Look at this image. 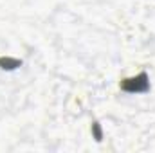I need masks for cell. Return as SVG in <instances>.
Here are the masks:
<instances>
[{
    "instance_id": "cell-1",
    "label": "cell",
    "mask_w": 155,
    "mask_h": 153,
    "mask_svg": "<svg viewBox=\"0 0 155 153\" xmlns=\"http://www.w3.org/2000/svg\"><path fill=\"white\" fill-rule=\"evenodd\" d=\"M121 90L126 94H143L146 90H150V83H148V76L143 72L135 77L130 79H123L121 81Z\"/></svg>"
}]
</instances>
